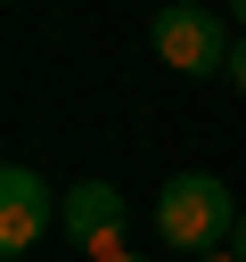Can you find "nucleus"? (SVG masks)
Returning a JSON list of instances; mask_svg holds the SVG:
<instances>
[{
	"label": "nucleus",
	"instance_id": "obj_3",
	"mask_svg": "<svg viewBox=\"0 0 246 262\" xmlns=\"http://www.w3.org/2000/svg\"><path fill=\"white\" fill-rule=\"evenodd\" d=\"M57 229L82 246V254H115L123 246V188L115 180H74L57 196Z\"/></svg>",
	"mask_w": 246,
	"mask_h": 262
},
{
	"label": "nucleus",
	"instance_id": "obj_6",
	"mask_svg": "<svg viewBox=\"0 0 246 262\" xmlns=\"http://www.w3.org/2000/svg\"><path fill=\"white\" fill-rule=\"evenodd\" d=\"M197 262H238V246H221V254H197Z\"/></svg>",
	"mask_w": 246,
	"mask_h": 262
},
{
	"label": "nucleus",
	"instance_id": "obj_7",
	"mask_svg": "<svg viewBox=\"0 0 246 262\" xmlns=\"http://www.w3.org/2000/svg\"><path fill=\"white\" fill-rule=\"evenodd\" d=\"M98 262H139V254H123V246H115V254H98Z\"/></svg>",
	"mask_w": 246,
	"mask_h": 262
},
{
	"label": "nucleus",
	"instance_id": "obj_9",
	"mask_svg": "<svg viewBox=\"0 0 246 262\" xmlns=\"http://www.w3.org/2000/svg\"><path fill=\"white\" fill-rule=\"evenodd\" d=\"M230 16H238V25H246V0H230Z\"/></svg>",
	"mask_w": 246,
	"mask_h": 262
},
{
	"label": "nucleus",
	"instance_id": "obj_8",
	"mask_svg": "<svg viewBox=\"0 0 246 262\" xmlns=\"http://www.w3.org/2000/svg\"><path fill=\"white\" fill-rule=\"evenodd\" d=\"M230 246H238V262H246V221H238V237H230Z\"/></svg>",
	"mask_w": 246,
	"mask_h": 262
},
{
	"label": "nucleus",
	"instance_id": "obj_4",
	"mask_svg": "<svg viewBox=\"0 0 246 262\" xmlns=\"http://www.w3.org/2000/svg\"><path fill=\"white\" fill-rule=\"evenodd\" d=\"M49 213H57V205H49V180L25 172V164H8V172H0V246H8V254L41 246V237H49Z\"/></svg>",
	"mask_w": 246,
	"mask_h": 262
},
{
	"label": "nucleus",
	"instance_id": "obj_5",
	"mask_svg": "<svg viewBox=\"0 0 246 262\" xmlns=\"http://www.w3.org/2000/svg\"><path fill=\"white\" fill-rule=\"evenodd\" d=\"M230 82H238V90H246V41H238V49H230Z\"/></svg>",
	"mask_w": 246,
	"mask_h": 262
},
{
	"label": "nucleus",
	"instance_id": "obj_2",
	"mask_svg": "<svg viewBox=\"0 0 246 262\" xmlns=\"http://www.w3.org/2000/svg\"><path fill=\"white\" fill-rule=\"evenodd\" d=\"M148 41H156V57L180 74V82H205V74H230V33H221V16L213 8H197V0H172V8H156V25H148Z\"/></svg>",
	"mask_w": 246,
	"mask_h": 262
},
{
	"label": "nucleus",
	"instance_id": "obj_1",
	"mask_svg": "<svg viewBox=\"0 0 246 262\" xmlns=\"http://www.w3.org/2000/svg\"><path fill=\"white\" fill-rule=\"evenodd\" d=\"M238 221H246V205H238L213 172H172L164 196H156V229H164V246H180V254H221V246L238 237Z\"/></svg>",
	"mask_w": 246,
	"mask_h": 262
}]
</instances>
